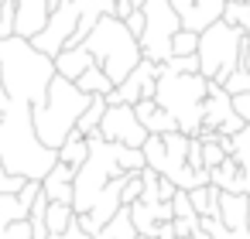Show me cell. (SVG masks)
Instances as JSON below:
<instances>
[{"label":"cell","instance_id":"obj_37","mask_svg":"<svg viewBox=\"0 0 250 239\" xmlns=\"http://www.w3.org/2000/svg\"><path fill=\"white\" fill-rule=\"evenodd\" d=\"M130 11H137V4H134V0H117V7H113V14H117L120 21H124Z\"/></svg>","mask_w":250,"mask_h":239},{"label":"cell","instance_id":"obj_18","mask_svg":"<svg viewBox=\"0 0 250 239\" xmlns=\"http://www.w3.org/2000/svg\"><path fill=\"white\" fill-rule=\"evenodd\" d=\"M76 86H79L83 92H89V96H110V92L117 89V86H113V79H110V75H106L96 62H93V65H89L79 79H76Z\"/></svg>","mask_w":250,"mask_h":239},{"label":"cell","instance_id":"obj_17","mask_svg":"<svg viewBox=\"0 0 250 239\" xmlns=\"http://www.w3.org/2000/svg\"><path fill=\"white\" fill-rule=\"evenodd\" d=\"M86 157H89V137L79 133V130H72V133L65 137V144L59 147V161L69 164V167H83Z\"/></svg>","mask_w":250,"mask_h":239},{"label":"cell","instance_id":"obj_3","mask_svg":"<svg viewBox=\"0 0 250 239\" xmlns=\"http://www.w3.org/2000/svg\"><path fill=\"white\" fill-rule=\"evenodd\" d=\"M89 99H93L89 92H83L72 79H65V75L55 72L45 103L31 110V123H35L38 140H42L45 147L59 150V147L65 144V137L76 130V123H79V116L86 113Z\"/></svg>","mask_w":250,"mask_h":239},{"label":"cell","instance_id":"obj_7","mask_svg":"<svg viewBox=\"0 0 250 239\" xmlns=\"http://www.w3.org/2000/svg\"><path fill=\"white\" fill-rule=\"evenodd\" d=\"M144 35H141V55L151 62L171 58V35L182 31V14L171 0H144Z\"/></svg>","mask_w":250,"mask_h":239},{"label":"cell","instance_id":"obj_38","mask_svg":"<svg viewBox=\"0 0 250 239\" xmlns=\"http://www.w3.org/2000/svg\"><path fill=\"white\" fill-rule=\"evenodd\" d=\"M240 69H247L250 72V35L243 38V45H240Z\"/></svg>","mask_w":250,"mask_h":239},{"label":"cell","instance_id":"obj_22","mask_svg":"<svg viewBox=\"0 0 250 239\" xmlns=\"http://www.w3.org/2000/svg\"><path fill=\"white\" fill-rule=\"evenodd\" d=\"M113 154H117V167H120L124 174H141V171L147 167V161H144V150H141V147L113 144Z\"/></svg>","mask_w":250,"mask_h":239},{"label":"cell","instance_id":"obj_27","mask_svg":"<svg viewBox=\"0 0 250 239\" xmlns=\"http://www.w3.org/2000/svg\"><path fill=\"white\" fill-rule=\"evenodd\" d=\"M171 212H175V219H199V212H195V205H192V198H188L185 188H178L171 195Z\"/></svg>","mask_w":250,"mask_h":239},{"label":"cell","instance_id":"obj_41","mask_svg":"<svg viewBox=\"0 0 250 239\" xmlns=\"http://www.w3.org/2000/svg\"><path fill=\"white\" fill-rule=\"evenodd\" d=\"M134 239H151V236H141V232H137V236H134Z\"/></svg>","mask_w":250,"mask_h":239},{"label":"cell","instance_id":"obj_23","mask_svg":"<svg viewBox=\"0 0 250 239\" xmlns=\"http://www.w3.org/2000/svg\"><path fill=\"white\" fill-rule=\"evenodd\" d=\"M103 113H106V96H93L89 99V106H86V113L79 116V123H76V130L79 133H96L100 130V120H103Z\"/></svg>","mask_w":250,"mask_h":239},{"label":"cell","instance_id":"obj_21","mask_svg":"<svg viewBox=\"0 0 250 239\" xmlns=\"http://www.w3.org/2000/svg\"><path fill=\"white\" fill-rule=\"evenodd\" d=\"M72 222H76V208H72V205H65V202H48V208H45V225H48V236L65 232Z\"/></svg>","mask_w":250,"mask_h":239},{"label":"cell","instance_id":"obj_33","mask_svg":"<svg viewBox=\"0 0 250 239\" xmlns=\"http://www.w3.org/2000/svg\"><path fill=\"white\" fill-rule=\"evenodd\" d=\"M188 164H192V167H199V171L206 167V164H202V140H199L195 133L188 137Z\"/></svg>","mask_w":250,"mask_h":239},{"label":"cell","instance_id":"obj_1","mask_svg":"<svg viewBox=\"0 0 250 239\" xmlns=\"http://www.w3.org/2000/svg\"><path fill=\"white\" fill-rule=\"evenodd\" d=\"M0 79L11 103H24L35 110L48 96V86L55 79V58L35 48L31 38H0Z\"/></svg>","mask_w":250,"mask_h":239},{"label":"cell","instance_id":"obj_12","mask_svg":"<svg viewBox=\"0 0 250 239\" xmlns=\"http://www.w3.org/2000/svg\"><path fill=\"white\" fill-rule=\"evenodd\" d=\"M223 7H226V0H188V7H182V28L188 31H206L209 24H216L223 18Z\"/></svg>","mask_w":250,"mask_h":239},{"label":"cell","instance_id":"obj_26","mask_svg":"<svg viewBox=\"0 0 250 239\" xmlns=\"http://www.w3.org/2000/svg\"><path fill=\"white\" fill-rule=\"evenodd\" d=\"M223 21L236 24V28H250V4L247 0H226V7H223Z\"/></svg>","mask_w":250,"mask_h":239},{"label":"cell","instance_id":"obj_16","mask_svg":"<svg viewBox=\"0 0 250 239\" xmlns=\"http://www.w3.org/2000/svg\"><path fill=\"white\" fill-rule=\"evenodd\" d=\"M209 181H212L216 188H223V191H243L240 161H236L233 154H226V157H223V164H216V167L209 171Z\"/></svg>","mask_w":250,"mask_h":239},{"label":"cell","instance_id":"obj_14","mask_svg":"<svg viewBox=\"0 0 250 239\" xmlns=\"http://www.w3.org/2000/svg\"><path fill=\"white\" fill-rule=\"evenodd\" d=\"M72 178H76V167L55 161V167L42 178L45 198H48V202H65V205H72Z\"/></svg>","mask_w":250,"mask_h":239},{"label":"cell","instance_id":"obj_31","mask_svg":"<svg viewBox=\"0 0 250 239\" xmlns=\"http://www.w3.org/2000/svg\"><path fill=\"white\" fill-rule=\"evenodd\" d=\"M141 188H144L141 174H127V181H124V191H120V202H124V205H134V202L141 198Z\"/></svg>","mask_w":250,"mask_h":239},{"label":"cell","instance_id":"obj_9","mask_svg":"<svg viewBox=\"0 0 250 239\" xmlns=\"http://www.w3.org/2000/svg\"><path fill=\"white\" fill-rule=\"evenodd\" d=\"M100 133L110 144H124V147H144L147 130L137 120V110L130 103H106V113L100 120Z\"/></svg>","mask_w":250,"mask_h":239},{"label":"cell","instance_id":"obj_13","mask_svg":"<svg viewBox=\"0 0 250 239\" xmlns=\"http://www.w3.org/2000/svg\"><path fill=\"white\" fill-rule=\"evenodd\" d=\"M134 110H137V120L144 123L147 133H171V130H178V120H175L165 106H158L154 96H151V99H137Z\"/></svg>","mask_w":250,"mask_h":239},{"label":"cell","instance_id":"obj_11","mask_svg":"<svg viewBox=\"0 0 250 239\" xmlns=\"http://www.w3.org/2000/svg\"><path fill=\"white\" fill-rule=\"evenodd\" d=\"M233 113H236L233 96L223 89V82L209 79V92H206V103H202V130H219Z\"/></svg>","mask_w":250,"mask_h":239},{"label":"cell","instance_id":"obj_5","mask_svg":"<svg viewBox=\"0 0 250 239\" xmlns=\"http://www.w3.org/2000/svg\"><path fill=\"white\" fill-rule=\"evenodd\" d=\"M209 92V79L202 72H171L165 65H158V89L154 99L158 106H165L175 120L182 133H199L202 130V103Z\"/></svg>","mask_w":250,"mask_h":239},{"label":"cell","instance_id":"obj_20","mask_svg":"<svg viewBox=\"0 0 250 239\" xmlns=\"http://www.w3.org/2000/svg\"><path fill=\"white\" fill-rule=\"evenodd\" d=\"M134 236H137V229H134L130 208L124 205V208H120V212H117V215H113V219H110V222H106L93 239H134Z\"/></svg>","mask_w":250,"mask_h":239},{"label":"cell","instance_id":"obj_8","mask_svg":"<svg viewBox=\"0 0 250 239\" xmlns=\"http://www.w3.org/2000/svg\"><path fill=\"white\" fill-rule=\"evenodd\" d=\"M79 14H83V0H69V4L55 7V11L48 14L45 28L31 38V45L55 58V55L72 41V35H76V28H79Z\"/></svg>","mask_w":250,"mask_h":239},{"label":"cell","instance_id":"obj_24","mask_svg":"<svg viewBox=\"0 0 250 239\" xmlns=\"http://www.w3.org/2000/svg\"><path fill=\"white\" fill-rule=\"evenodd\" d=\"M199 225H202L212 239H250L247 222H240V225H223L219 219H199Z\"/></svg>","mask_w":250,"mask_h":239},{"label":"cell","instance_id":"obj_35","mask_svg":"<svg viewBox=\"0 0 250 239\" xmlns=\"http://www.w3.org/2000/svg\"><path fill=\"white\" fill-rule=\"evenodd\" d=\"M171 229H175V236H192L199 229V219H171Z\"/></svg>","mask_w":250,"mask_h":239},{"label":"cell","instance_id":"obj_32","mask_svg":"<svg viewBox=\"0 0 250 239\" xmlns=\"http://www.w3.org/2000/svg\"><path fill=\"white\" fill-rule=\"evenodd\" d=\"M124 21H127V28H130V35L141 41V35H144V11H141V7H137V11H130Z\"/></svg>","mask_w":250,"mask_h":239},{"label":"cell","instance_id":"obj_34","mask_svg":"<svg viewBox=\"0 0 250 239\" xmlns=\"http://www.w3.org/2000/svg\"><path fill=\"white\" fill-rule=\"evenodd\" d=\"M233 110H236V116H240L243 123H250V92L233 96Z\"/></svg>","mask_w":250,"mask_h":239},{"label":"cell","instance_id":"obj_15","mask_svg":"<svg viewBox=\"0 0 250 239\" xmlns=\"http://www.w3.org/2000/svg\"><path fill=\"white\" fill-rule=\"evenodd\" d=\"M89 65H93V55H89L86 45H65V48L55 55V72L65 75V79H72V82H76Z\"/></svg>","mask_w":250,"mask_h":239},{"label":"cell","instance_id":"obj_39","mask_svg":"<svg viewBox=\"0 0 250 239\" xmlns=\"http://www.w3.org/2000/svg\"><path fill=\"white\" fill-rule=\"evenodd\" d=\"M175 239H212V236H209V232H206V229L199 225V229H195L192 236H175Z\"/></svg>","mask_w":250,"mask_h":239},{"label":"cell","instance_id":"obj_19","mask_svg":"<svg viewBox=\"0 0 250 239\" xmlns=\"http://www.w3.org/2000/svg\"><path fill=\"white\" fill-rule=\"evenodd\" d=\"M188 198H192V205H195L199 219H216V215H219V188H216L212 181H209V184L192 188V191H188Z\"/></svg>","mask_w":250,"mask_h":239},{"label":"cell","instance_id":"obj_42","mask_svg":"<svg viewBox=\"0 0 250 239\" xmlns=\"http://www.w3.org/2000/svg\"><path fill=\"white\" fill-rule=\"evenodd\" d=\"M247 4H250V0H247Z\"/></svg>","mask_w":250,"mask_h":239},{"label":"cell","instance_id":"obj_29","mask_svg":"<svg viewBox=\"0 0 250 239\" xmlns=\"http://www.w3.org/2000/svg\"><path fill=\"white\" fill-rule=\"evenodd\" d=\"M0 239H35V229H31V219H14L4 225Z\"/></svg>","mask_w":250,"mask_h":239},{"label":"cell","instance_id":"obj_40","mask_svg":"<svg viewBox=\"0 0 250 239\" xmlns=\"http://www.w3.org/2000/svg\"><path fill=\"white\" fill-rule=\"evenodd\" d=\"M11 106V99H7V92H4V79H0V113H4Z\"/></svg>","mask_w":250,"mask_h":239},{"label":"cell","instance_id":"obj_10","mask_svg":"<svg viewBox=\"0 0 250 239\" xmlns=\"http://www.w3.org/2000/svg\"><path fill=\"white\" fill-rule=\"evenodd\" d=\"M154 89H158V62H151V58H141L137 62V69L106 96V103H137V99H151L154 96Z\"/></svg>","mask_w":250,"mask_h":239},{"label":"cell","instance_id":"obj_36","mask_svg":"<svg viewBox=\"0 0 250 239\" xmlns=\"http://www.w3.org/2000/svg\"><path fill=\"white\" fill-rule=\"evenodd\" d=\"M48 239H93V236H89V232H86L79 222H72L65 232H59V236H48Z\"/></svg>","mask_w":250,"mask_h":239},{"label":"cell","instance_id":"obj_25","mask_svg":"<svg viewBox=\"0 0 250 239\" xmlns=\"http://www.w3.org/2000/svg\"><path fill=\"white\" fill-rule=\"evenodd\" d=\"M195 52H199V31L182 28V31L171 35V58L175 55H195Z\"/></svg>","mask_w":250,"mask_h":239},{"label":"cell","instance_id":"obj_6","mask_svg":"<svg viewBox=\"0 0 250 239\" xmlns=\"http://www.w3.org/2000/svg\"><path fill=\"white\" fill-rule=\"evenodd\" d=\"M247 31L229 24V21H216L209 24L202 35H199V72L206 79H216L223 82L233 69H240V45H243Z\"/></svg>","mask_w":250,"mask_h":239},{"label":"cell","instance_id":"obj_28","mask_svg":"<svg viewBox=\"0 0 250 239\" xmlns=\"http://www.w3.org/2000/svg\"><path fill=\"white\" fill-rule=\"evenodd\" d=\"M223 89L229 96H240V92H250V72L247 69H233L226 79H223Z\"/></svg>","mask_w":250,"mask_h":239},{"label":"cell","instance_id":"obj_30","mask_svg":"<svg viewBox=\"0 0 250 239\" xmlns=\"http://www.w3.org/2000/svg\"><path fill=\"white\" fill-rule=\"evenodd\" d=\"M158 65H165L171 72H199V55H175L168 62H158Z\"/></svg>","mask_w":250,"mask_h":239},{"label":"cell","instance_id":"obj_4","mask_svg":"<svg viewBox=\"0 0 250 239\" xmlns=\"http://www.w3.org/2000/svg\"><path fill=\"white\" fill-rule=\"evenodd\" d=\"M83 45L89 48L93 62L113 79V86H120L137 69V62L144 58L141 55V41L130 35L127 21H120L117 14H103L93 24V31L83 38Z\"/></svg>","mask_w":250,"mask_h":239},{"label":"cell","instance_id":"obj_2","mask_svg":"<svg viewBox=\"0 0 250 239\" xmlns=\"http://www.w3.org/2000/svg\"><path fill=\"white\" fill-rule=\"evenodd\" d=\"M59 161V150L45 147L31 123V106L11 103L0 113V164L7 174L24 181H42Z\"/></svg>","mask_w":250,"mask_h":239}]
</instances>
